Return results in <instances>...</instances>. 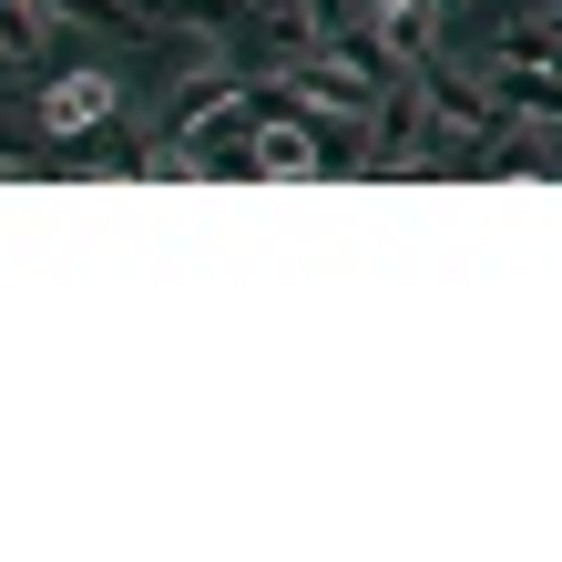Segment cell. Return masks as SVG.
Instances as JSON below:
<instances>
[{
	"label": "cell",
	"mask_w": 562,
	"mask_h": 562,
	"mask_svg": "<svg viewBox=\"0 0 562 562\" xmlns=\"http://www.w3.org/2000/svg\"><path fill=\"white\" fill-rule=\"evenodd\" d=\"M144 21H205V31H236V21H256V0H144Z\"/></svg>",
	"instance_id": "cell-10"
},
{
	"label": "cell",
	"mask_w": 562,
	"mask_h": 562,
	"mask_svg": "<svg viewBox=\"0 0 562 562\" xmlns=\"http://www.w3.org/2000/svg\"><path fill=\"white\" fill-rule=\"evenodd\" d=\"M236 103H246V82H236V61H225V72H194V82L175 92V113H164V134L184 144V134H205V123H215V113H236Z\"/></svg>",
	"instance_id": "cell-6"
},
{
	"label": "cell",
	"mask_w": 562,
	"mask_h": 562,
	"mask_svg": "<svg viewBox=\"0 0 562 562\" xmlns=\"http://www.w3.org/2000/svg\"><path fill=\"white\" fill-rule=\"evenodd\" d=\"M307 164H317L307 113H277V123H256V175H307Z\"/></svg>",
	"instance_id": "cell-8"
},
{
	"label": "cell",
	"mask_w": 562,
	"mask_h": 562,
	"mask_svg": "<svg viewBox=\"0 0 562 562\" xmlns=\"http://www.w3.org/2000/svg\"><path fill=\"white\" fill-rule=\"evenodd\" d=\"M256 11H267V0H256Z\"/></svg>",
	"instance_id": "cell-12"
},
{
	"label": "cell",
	"mask_w": 562,
	"mask_h": 562,
	"mask_svg": "<svg viewBox=\"0 0 562 562\" xmlns=\"http://www.w3.org/2000/svg\"><path fill=\"white\" fill-rule=\"evenodd\" d=\"M42 11H52V21H92V31H134V42L154 31L144 11H123V0H42Z\"/></svg>",
	"instance_id": "cell-11"
},
{
	"label": "cell",
	"mask_w": 562,
	"mask_h": 562,
	"mask_svg": "<svg viewBox=\"0 0 562 562\" xmlns=\"http://www.w3.org/2000/svg\"><path fill=\"white\" fill-rule=\"evenodd\" d=\"M491 61H562V11H542V21H512Z\"/></svg>",
	"instance_id": "cell-9"
},
{
	"label": "cell",
	"mask_w": 562,
	"mask_h": 562,
	"mask_svg": "<svg viewBox=\"0 0 562 562\" xmlns=\"http://www.w3.org/2000/svg\"><path fill=\"white\" fill-rule=\"evenodd\" d=\"M113 113H123V82H113V72H52V82H42V103H31V123H42L52 144L103 134Z\"/></svg>",
	"instance_id": "cell-2"
},
{
	"label": "cell",
	"mask_w": 562,
	"mask_h": 562,
	"mask_svg": "<svg viewBox=\"0 0 562 562\" xmlns=\"http://www.w3.org/2000/svg\"><path fill=\"white\" fill-rule=\"evenodd\" d=\"M0 61H11V72L52 61V11L42 0H0Z\"/></svg>",
	"instance_id": "cell-7"
},
{
	"label": "cell",
	"mask_w": 562,
	"mask_h": 562,
	"mask_svg": "<svg viewBox=\"0 0 562 562\" xmlns=\"http://www.w3.org/2000/svg\"><path fill=\"white\" fill-rule=\"evenodd\" d=\"M419 92H429V123H450V134H471V144H491V134H502V123H512L502 82L481 92V72H460V61H440V52L419 61Z\"/></svg>",
	"instance_id": "cell-1"
},
{
	"label": "cell",
	"mask_w": 562,
	"mask_h": 562,
	"mask_svg": "<svg viewBox=\"0 0 562 562\" xmlns=\"http://www.w3.org/2000/svg\"><path fill=\"white\" fill-rule=\"evenodd\" d=\"M429 144V92H419V72H389L379 82V113H369V154L379 164H409Z\"/></svg>",
	"instance_id": "cell-3"
},
{
	"label": "cell",
	"mask_w": 562,
	"mask_h": 562,
	"mask_svg": "<svg viewBox=\"0 0 562 562\" xmlns=\"http://www.w3.org/2000/svg\"><path fill=\"white\" fill-rule=\"evenodd\" d=\"M348 11H358V0H348Z\"/></svg>",
	"instance_id": "cell-14"
},
{
	"label": "cell",
	"mask_w": 562,
	"mask_h": 562,
	"mask_svg": "<svg viewBox=\"0 0 562 562\" xmlns=\"http://www.w3.org/2000/svg\"><path fill=\"white\" fill-rule=\"evenodd\" d=\"M0 72H11V61H0Z\"/></svg>",
	"instance_id": "cell-13"
},
{
	"label": "cell",
	"mask_w": 562,
	"mask_h": 562,
	"mask_svg": "<svg viewBox=\"0 0 562 562\" xmlns=\"http://www.w3.org/2000/svg\"><path fill=\"white\" fill-rule=\"evenodd\" d=\"M144 52H154L175 82H194V72H225V61H236V31H205V21H154V31H144Z\"/></svg>",
	"instance_id": "cell-4"
},
{
	"label": "cell",
	"mask_w": 562,
	"mask_h": 562,
	"mask_svg": "<svg viewBox=\"0 0 562 562\" xmlns=\"http://www.w3.org/2000/svg\"><path fill=\"white\" fill-rule=\"evenodd\" d=\"M491 82H502L512 123H552V134H562V72H552V61H491Z\"/></svg>",
	"instance_id": "cell-5"
}]
</instances>
